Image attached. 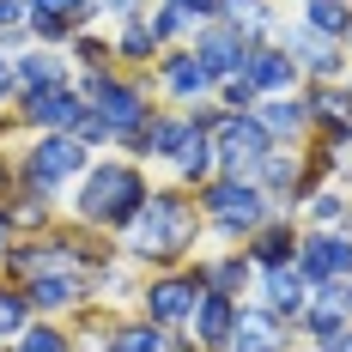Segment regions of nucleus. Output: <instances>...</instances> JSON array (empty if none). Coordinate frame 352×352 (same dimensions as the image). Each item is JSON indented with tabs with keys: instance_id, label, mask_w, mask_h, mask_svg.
<instances>
[{
	"instance_id": "obj_1",
	"label": "nucleus",
	"mask_w": 352,
	"mask_h": 352,
	"mask_svg": "<svg viewBox=\"0 0 352 352\" xmlns=\"http://www.w3.org/2000/svg\"><path fill=\"white\" fill-rule=\"evenodd\" d=\"M195 231H201V212L188 207L182 195H146V207L128 225V249H134V261L170 267L176 255L195 243Z\"/></svg>"
},
{
	"instance_id": "obj_2",
	"label": "nucleus",
	"mask_w": 352,
	"mask_h": 352,
	"mask_svg": "<svg viewBox=\"0 0 352 352\" xmlns=\"http://www.w3.org/2000/svg\"><path fill=\"white\" fill-rule=\"evenodd\" d=\"M140 207H146V176L134 164H98L79 188V219L85 225H122L128 231Z\"/></svg>"
},
{
	"instance_id": "obj_3",
	"label": "nucleus",
	"mask_w": 352,
	"mask_h": 352,
	"mask_svg": "<svg viewBox=\"0 0 352 352\" xmlns=\"http://www.w3.org/2000/svg\"><path fill=\"white\" fill-rule=\"evenodd\" d=\"M85 109L104 116V128L116 140L146 146V128H152V122H146V104H140L134 85H122V79H109V73H91V79H85Z\"/></svg>"
},
{
	"instance_id": "obj_4",
	"label": "nucleus",
	"mask_w": 352,
	"mask_h": 352,
	"mask_svg": "<svg viewBox=\"0 0 352 352\" xmlns=\"http://www.w3.org/2000/svg\"><path fill=\"white\" fill-rule=\"evenodd\" d=\"M201 207H207L212 231H225V237L261 231V225H267V195H261V182H243V176H219Z\"/></svg>"
},
{
	"instance_id": "obj_5",
	"label": "nucleus",
	"mask_w": 352,
	"mask_h": 352,
	"mask_svg": "<svg viewBox=\"0 0 352 352\" xmlns=\"http://www.w3.org/2000/svg\"><path fill=\"white\" fill-rule=\"evenodd\" d=\"M207 146H212V158L225 164L231 176H243V170H255L267 152H274V140H267V128L255 122V116H219L207 128Z\"/></svg>"
},
{
	"instance_id": "obj_6",
	"label": "nucleus",
	"mask_w": 352,
	"mask_h": 352,
	"mask_svg": "<svg viewBox=\"0 0 352 352\" xmlns=\"http://www.w3.org/2000/svg\"><path fill=\"white\" fill-rule=\"evenodd\" d=\"M85 170V146L73 140V134H43V140L31 146V158H25V176H31L36 195H55L67 176Z\"/></svg>"
},
{
	"instance_id": "obj_7",
	"label": "nucleus",
	"mask_w": 352,
	"mask_h": 352,
	"mask_svg": "<svg viewBox=\"0 0 352 352\" xmlns=\"http://www.w3.org/2000/svg\"><path fill=\"white\" fill-rule=\"evenodd\" d=\"M201 298H207L201 274H158V280L146 285V322H158V328H176V322H195Z\"/></svg>"
},
{
	"instance_id": "obj_8",
	"label": "nucleus",
	"mask_w": 352,
	"mask_h": 352,
	"mask_svg": "<svg viewBox=\"0 0 352 352\" xmlns=\"http://www.w3.org/2000/svg\"><path fill=\"white\" fill-rule=\"evenodd\" d=\"M79 116H85V98H79V91H67V85L25 91V122H31V128H43V134H67Z\"/></svg>"
},
{
	"instance_id": "obj_9",
	"label": "nucleus",
	"mask_w": 352,
	"mask_h": 352,
	"mask_svg": "<svg viewBox=\"0 0 352 352\" xmlns=\"http://www.w3.org/2000/svg\"><path fill=\"white\" fill-rule=\"evenodd\" d=\"M225 352H285L280 316H274V310H243V304H237V322H231Z\"/></svg>"
},
{
	"instance_id": "obj_10",
	"label": "nucleus",
	"mask_w": 352,
	"mask_h": 352,
	"mask_svg": "<svg viewBox=\"0 0 352 352\" xmlns=\"http://www.w3.org/2000/svg\"><path fill=\"white\" fill-rule=\"evenodd\" d=\"M25 304L43 310V316H55V310H73V304H85V274H36L25 280Z\"/></svg>"
},
{
	"instance_id": "obj_11",
	"label": "nucleus",
	"mask_w": 352,
	"mask_h": 352,
	"mask_svg": "<svg viewBox=\"0 0 352 352\" xmlns=\"http://www.w3.org/2000/svg\"><path fill=\"white\" fill-rule=\"evenodd\" d=\"M298 274L304 280H346L352 274V237H310L298 255Z\"/></svg>"
},
{
	"instance_id": "obj_12",
	"label": "nucleus",
	"mask_w": 352,
	"mask_h": 352,
	"mask_svg": "<svg viewBox=\"0 0 352 352\" xmlns=\"http://www.w3.org/2000/svg\"><path fill=\"white\" fill-rule=\"evenodd\" d=\"M346 316H352V285L346 280H322V292L304 304V328L310 334H334V328H346Z\"/></svg>"
},
{
	"instance_id": "obj_13",
	"label": "nucleus",
	"mask_w": 352,
	"mask_h": 352,
	"mask_svg": "<svg viewBox=\"0 0 352 352\" xmlns=\"http://www.w3.org/2000/svg\"><path fill=\"white\" fill-rule=\"evenodd\" d=\"M231 322H237V298L207 292V298H201V310H195V340H201L207 352H225V340H231Z\"/></svg>"
},
{
	"instance_id": "obj_14",
	"label": "nucleus",
	"mask_w": 352,
	"mask_h": 352,
	"mask_svg": "<svg viewBox=\"0 0 352 352\" xmlns=\"http://www.w3.org/2000/svg\"><path fill=\"white\" fill-rule=\"evenodd\" d=\"M195 55H201V61L212 67V79H231V73H243L249 43H243V31H201Z\"/></svg>"
},
{
	"instance_id": "obj_15",
	"label": "nucleus",
	"mask_w": 352,
	"mask_h": 352,
	"mask_svg": "<svg viewBox=\"0 0 352 352\" xmlns=\"http://www.w3.org/2000/svg\"><path fill=\"white\" fill-rule=\"evenodd\" d=\"M292 73H298V61L280 55V49H249V61H243V79L255 85V91H285Z\"/></svg>"
},
{
	"instance_id": "obj_16",
	"label": "nucleus",
	"mask_w": 352,
	"mask_h": 352,
	"mask_svg": "<svg viewBox=\"0 0 352 352\" xmlns=\"http://www.w3.org/2000/svg\"><path fill=\"white\" fill-rule=\"evenodd\" d=\"M212 85H219V79H212V67L201 55H170V61H164V91H170V98H201Z\"/></svg>"
},
{
	"instance_id": "obj_17",
	"label": "nucleus",
	"mask_w": 352,
	"mask_h": 352,
	"mask_svg": "<svg viewBox=\"0 0 352 352\" xmlns=\"http://www.w3.org/2000/svg\"><path fill=\"white\" fill-rule=\"evenodd\" d=\"M255 274V261L249 255H219V261H201V285L207 292H225V298H237Z\"/></svg>"
},
{
	"instance_id": "obj_18",
	"label": "nucleus",
	"mask_w": 352,
	"mask_h": 352,
	"mask_svg": "<svg viewBox=\"0 0 352 352\" xmlns=\"http://www.w3.org/2000/svg\"><path fill=\"white\" fill-rule=\"evenodd\" d=\"M109 352H176V334L158 322H128L109 334Z\"/></svg>"
},
{
	"instance_id": "obj_19",
	"label": "nucleus",
	"mask_w": 352,
	"mask_h": 352,
	"mask_svg": "<svg viewBox=\"0 0 352 352\" xmlns=\"http://www.w3.org/2000/svg\"><path fill=\"white\" fill-rule=\"evenodd\" d=\"M261 274H267L274 316H304V304H310V292H304V274H292V267H261Z\"/></svg>"
},
{
	"instance_id": "obj_20",
	"label": "nucleus",
	"mask_w": 352,
	"mask_h": 352,
	"mask_svg": "<svg viewBox=\"0 0 352 352\" xmlns=\"http://www.w3.org/2000/svg\"><path fill=\"white\" fill-rule=\"evenodd\" d=\"M292 255H298V243H292L285 225L255 231V243H249V261H255V267H292Z\"/></svg>"
},
{
	"instance_id": "obj_21",
	"label": "nucleus",
	"mask_w": 352,
	"mask_h": 352,
	"mask_svg": "<svg viewBox=\"0 0 352 352\" xmlns=\"http://www.w3.org/2000/svg\"><path fill=\"white\" fill-rule=\"evenodd\" d=\"M255 122L267 128V140H280V134H298V128L310 122V109H304V104H292V98H274V104H261V109H255Z\"/></svg>"
},
{
	"instance_id": "obj_22",
	"label": "nucleus",
	"mask_w": 352,
	"mask_h": 352,
	"mask_svg": "<svg viewBox=\"0 0 352 352\" xmlns=\"http://www.w3.org/2000/svg\"><path fill=\"white\" fill-rule=\"evenodd\" d=\"M12 73L25 79V91H43V85H67V61H61V55H25Z\"/></svg>"
},
{
	"instance_id": "obj_23",
	"label": "nucleus",
	"mask_w": 352,
	"mask_h": 352,
	"mask_svg": "<svg viewBox=\"0 0 352 352\" xmlns=\"http://www.w3.org/2000/svg\"><path fill=\"white\" fill-rule=\"evenodd\" d=\"M346 25H352L346 0H310V31H322V36H340Z\"/></svg>"
},
{
	"instance_id": "obj_24",
	"label": "nucleus",
	"mask_w": 352,
	"mask_h": 352,
	"mask_svg": "<svg viewBox=\"0 0 352 352\" xmlns=\"http://www.w3.org/2000/svg\"><path fill=\"white\" fill-rule=\"evenodd\" d=\"M25 310H31V304L0 285V340H19V334H25Z\"/></svg>"
},
{
	"instance_id": "obj_25",
	"label": "nucleus",
	"mask_w": 352,
	"mask_h": 352,
	"mask_svg": "<svg viewBox=\"0 0 352 352\" xmlns=\"http://www.w3.org/2000/svg\"><path fill=\"white\" fill-rule=\"evenodd\" d=\"M19 352H73L61 328H25L19 334Z\"/></svg>"
},
{
	"instance_id": "obj_26",
	"label": "nucleus",
	"mask_w": 352,
	"mask_h": 352,
	"mask_svg": "<svg viewBox=\"0 0 352 352\" xmlns=\"http://www.w3.org/2000/svg\"><path fill=\"white\" fill-rule=\"evenodd\" d=\"M152 49H158L152 25H128V31H122V55H134V61H140V55H152Z\"/></svg>"
},
{
	"instance_id": "obj_27",
	"label": "nucleus",
	"mask_w": 352,
	"mask_h": 352,
	"mask_svg": "<svg viewBox=\"0 0 352 352\" xmlns=\"http://www.w3.org/2000/svg\"><path fill=\"white\" fill-rule=\"evenodd\" d=\"M310 212H316L322 225H334V219H346V207H340V195H316V201H310Z\"/></svg>"
},
{
	"instance_id": "obj_28",
	"label": "nucleus",
	"mask_w": 352,
	"mask_h": 352,
	"mask_svg": "<svg viewBox=\"0 0 352 352\" xmlns=\"http://www.w3.org/2000/svg\"><path fill=\"white\" fill-rule=\"evenodd\" d=\"M219 85H225V104H249V98H255V85H249L243 73H231V79H219Z\"/></svg>"
},
{
	"instance_id": "obj_29",
	"label": "nucleus",
	"mask_w": 352,
	"mask_h": 352,
	"mask_svg": "<svg viewBox=\"0 0 352 352\" xmlns=\"http://www.w3.org/2000/svg\"><path fill=\"white\" fill-rule=\"evenodd\" d=\"M79 55H85V67H91V73H104V55H109V49H104V43H91V36H79Z\"/></svg>"
},
{
	"instance_id": "obj_30",
	"label": "nucleus",
	"mask_w": 352,
	"mask_h": 352,
	"mask_svg": "<svg viewBox=\"0 0 352 352\" xmlns=\"http://www.w3.org/2000/svg\"><path fill=\"white\" fill-rule=\"evenodd\" d=\"M176 12H182V19H207V12H219V0H170Z\"/></svg>"
},
{
	"instance_id": "obj_31",
	"label": "nucleus",
	"mask_w": 352,
	"mask_h": 352,
	"mask_svg": "<svg viewBox=\"0 0 352 352\" xmlns=\"http://www.w3.org/2000/svg\"><path fill=\"white\" fill-rule=\"evenodd\" d=\"M31 12H67V19H79V0H31Z\"/></svg>"
},
{
	"instance_id": "obj_32",
	"label": "nucleus",
	"mask_w": 352,
	"mask_h": 352,
	"mask_svg": "<svg viewBox=\"0 0 352 352\" xmlns=\"http://www.w3.org/2000/svg\"><path fill=\"white\" fill-rule=\"evenodd\" d=\"M322 352H352V334H346V328H334V334H322Z\"/></svg>"
},
{
	"instance_id": "obj_33",
	"label": "nucleus",
	"mask_w": 352,
	"mask_h": 352,
	"mask_svg": "<svg viewBox=\"0 0 352 352\" xmlns=\"http://www.w3.org/2000/svg\"><path fill=\"white\" fill-rule=\"evenodd\" d=\"M12 79H19V73H12V61H6V55H0V98H6V91H12Z\"/></svg>"
},
{
	"instance_id": "obj_34",
	"label": "nucleus",
	"mask_w": 352,
	"mask_h": 352,
	"mask_svg": "<svg viewBox=\"0 0 352 352\" xmlns=\"http://www.w3.org/2000/svg\"><path fill=\"white\" fill-rule=\"evenodd\" d=\"M19 12H25V6H19V0H0V25H12V19H19Z\"/></svg>"
},
{
	"instance_id": "obj_35",
	"label": "nucleus",
	"mask_w": 352,
	"mask_h": 352,
	"mask_svg": "<svg viewBox=\"0 0 352 352\" xmlns=\"http://www.w3.org/2000/svg\"><path fill=\"white\" fill-rule=\"evenodd\" d=\"M6 225H12V212H6V207H0V237H6Z\"/></svg>"
}]
</instances>
